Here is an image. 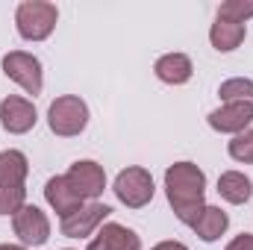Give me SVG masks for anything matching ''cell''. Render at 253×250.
Wrapping results in <instances>:
<instances>
[{"label":"cell","instance_id":"1","mask_svg":"<svg viewBox=\"0 0 253 250\" xmlns=\"http://www.w3.org/2000/svg\"><path fill=\"white\" fill-rule=\"evenodd\" d=\"M206 188V174L194 165V162H177L165 171V191H168V203L174 206V215L183 224H194L200 218V212L206 209L203 203V191Z\"/></svg>","mask_w":253,"mask_h":250},{"label":"cell","instance_id":"2","mask_svg":"<svg viewBox=\"0 0 253 250\" xmlns=\"http://www.w3.org/2000/svg\"><path fill=\"white\" fill-rule=\"evenodd\" d=\"M27 156L21 150H3L0 153V215H15L24 209L27 197Z\"/></svg>","mask_w":253,"mask_h":250},{"label":"cell","instance_id":"3","mask_svg":"<svg viewBox=\"0 0 253 250\" xmlns=\"http://www.w3.org/2000/svg\"><path fill=\"white\" fill-rule=\"evenodd\" d=\"M56 18H59L56 6H53V3H44V0H27V3H21L18 12H15L18 33H21L24 39H30V42L47 39V36L53 33V27H56Z\"/></svg>","mask_w":253,"mask_h":250},{"label":"cell","instance_id":"4","mask_svg":"<svg viewBox=\"0 0 253 250\" xmlns=\"http://www.w3.org/2000/svg\"><path fill=\"white\" fill-rule=\"evenodd\" d=\"M47 124L56 135H80L88 124V106L74 94L56 97L47 109Z\"/></svg>","mask_w":253,"mask_h":250},{"label":"cell","instance_id":"5","mask_svg":"<svg viewBox=\"0 0 253 250\" xmlns=\"http://www.w3.org/2000/svg\"><path fill=\"white\" fill-rule=\"evenodd\" d=\"M153 177L144 171V168H126L118 174V180H115V194H118V200L129 206V209H141V206H147L150 200H153Z\"/></svg>","mask_w":253,"mask_h":250},{"label":"cell","instance_id":"6","mask_svg":"<svg viewBox=\"0 0 253 250\" xmlns=\"http://www.w3.org/2000/svg\"><path fill=\"white\" fill-rule=\"evenodd\" d=\"M3 74L9 80H15L27 94H39L42 91V62L33 53L24 50H12L3 56Z\"/></svg>","mask_w":253,"mask_h":250},{"label":"cell","instance_id":"7","mask_svg":"<svg viewBox=\"0 0 253 250\" xmlns=\"http://www.w3.org/2000/svg\"><path fill=\"white\" fill-rule=\"evenodd\" d=\"M65 180H68V186L74 188L83 200H97V197L103 194V188H106V174H103V168H100L97 162H91V159L74 162L71 171L65 174Z\"/></svg>","mask_w":253,"mask_h":250},{"label":"cell","instance_id":"8","mask_svg":"<svg viewBox=\"0 0 253 250\" xmlns=\"http://www.w3.org/2000/svg\"><path fill=\"white\" fill-rule=\"evenodd\" d=\"M12 224H15V236L24 242V245H44L47 236H50V221L47 215L39 209V206H24L12 215Z\"/></svg>","mask_w":253,"mask_h":250},{"label":"cell","instance_id":"9","mask_svg":"<svg viewBox=\"0 0 253 250\" xmlns=\"http://www.w3.org/2000/svg\"><path fill=\"white\" fill-rule=\"evenodd\" d=\"M109 212L112 209L106 203H88V206L77 209L74 215L62 218V236H68V239H85V236H91L97 230V224H103L109 218Z\"/></svg>","mask_w":253,"mask_h":250},{"label":"cell","instance_id":"10","mask_svg":"<svg viewBox=\"0 0 253 250\" xmlns=\"http://www.w3.org/2000/svg\"><path fill=\"white\" fill-rule=\"evenodd\" d=\"M0 124L6 132H30L36 126V106L24 97H6L0 103Z\"/></svg>","mask_w":253,"mask_h":250},{"label":"cell","instance_id":"11","mask_svg":"<svg viewBox=\"0 0 253 250\" xmlns=\"http://www.w3.org/2000/svg\"><path fill=\"white\" fill-rule=\"evenodd\" d=\"M253 121V103H224L221 109H215L209 115V126L218 132H245L248 124Z\"/></svg>","mask_w":253,"mask_h":250},{"label":"cell","instance_id":"12","mask_svg":"<svg viewBox=\"0 0 253 250\" xmlns=\"http://www.w3.org/2000/svg\"><path fill=\"white\" fill-rule=\"evenodd\" d=\"M44 197H47V203L56 209V215H62V218L74 215L77 209L85 206V200L68 186L65 177H53V180H47V186H44Z\"/></svg>","mask_w":253,"mask_h":250},{"label":"cell","instance_id":"13","mask_svg":"<svg viewBox=\"0 0 253 250\" xmlns=\"http://www.w3.org/2000/svg\"><path fill=\"white\" fill-rule=\"evenodd\" d=\"M88 250H141V242L132 230L121 224H103V230L91 239Z\"/></svg>","mask_w":253,"mask_h":250},{"label":"cell","instance_id":"14","mask_svg":"<svg viewBox=\"0 0 253 250\" xmlns=\"http://www.w3.org/2000/svg\"><path fill=\"white\" fill-rule=\"evenodd\" d=\"M156 77L168 85H183L191 80V59L186 53H165L162 59H156Z\"/></svg>","mask_w":253,"mask_h":250},{"label":"cell","instance_id":"15","mask_svg":"<svg viewBox=\"0 0 253 250\" xmlns=\"http://www.w3.org/2000/svg\"><path fill=\"white\" fill-rule=\"evenodd\" d=\"M227 224H230V218H227L224 209H218V206H206V209L200 212V218L191 224V230H194L203 242H215V239L224 236Z\"/></svg>","mask_w":253,"mask_h":250},{"label":"cell","instance_id":"16","mask_svg":"<svg viewBox=\"0 0 253 250\" xmlns=\"http://www.w3.org/2000/svg\"><path fill=\"white\" fill-rule=\"evenodd\" d=\"M218 194L227 200V203H248L253 194V183L245 177V174H239V171H227V174H221L218 177Z\"/></svg>","mask_w":253,"mask_h":250},{"label":"cell","instance_id":"17","mask_svg":"<svg viewBox=\"0 0 253 250\" xmlns=\"http://www.w3.org/2000/svg\"><path fill=\"white\" fill-rule=\"evenodd\" d=\"M209 39H212V47L221 50V53H230L236 50L242 42H245V24H230V21H215L212 30H209Z\"/></svg>","mask_w":253,"mask_h":250},{"label":"cell","instance_id":"18","mask_svg":"<svg viewBox=\"0 0 253 250\" xmlns=\"http://www.w3.org/2000/svg\"><path fill=\"white\" fill-rule=\"evenodd\" d=\"M218 94L224 103H242V100L253 103V80H242V77L227 80V83H221Z\"/></svg>","mask_w":253,"mask_h":250},{"label":"cell","instance_id":"19","mask_svg":"<svg viewBox=\"0 0 253 250\" xmlns=\"http://www.w3.org/2000/svg\"><path fill=\"white\" fill-rule=\"evenodd\" d=\"M218 18L230 24H245L248 18H253V0H227L218 9Z\"/></svg>","mask_w":253,"mask_h":250},{"label":"cell","instance_id":"20","mask_svg":"<svg viewBox=\"0 0 253 250\" xmlns=\"http://www.w3.org/2000/svg\"><path fill=\"white\" fill-rule=\"evenodd\" d=\"M230 156L236 162H253V126L239 132L233 141H230Z\"/></svg>","mask_w":253,"mask_h":250},{"label":"cell","instance_id":"21","mask_svg":"<svg viewBox=\"0 0 253 250\" xmlns=\"http://www.w3.org/2000/svg\"><path fill=\"white\" fill-rule=\"evenodd\" d=\"M227 250H253V236H248V233L236 236V239L227 245Z\"/></svg>","mask_w":253,"mask_h":250},{"label":"cell","instance_id":"22","mask_svg":"<svg viewBox=\"0 0 253 250\" xmlns=\"http://www.w3.org/2000/svg\"><path fill=\"white\" fill-rule=\"evenodd\" d=\"M153 250H189V248L180 245V242H162V245H156Z\"/></svg>","mask_w":253,"mask_h":250},{"label":"cell","instance_id":"23","mask_svg":"<svg viewBox=\"0 0 253 250\" xmlns=\"http://www.w3.org/2000/svg\"><path fill=\"white\" fill-rule=\"evenodd\" d=\"M0 250H24V248H15V245H0Z\"/></svg>","mask_w":253,"mask_h":250}]
</instances>
